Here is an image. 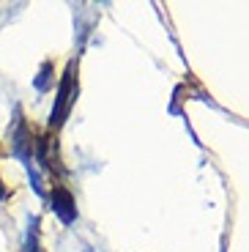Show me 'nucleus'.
<instances>
[{
    "mask_svg": "<svg viewBox=\"0 0 249 252\" xmlns=\"http://www.w3.org/2000/svg\"><path fill=\"white\" fill-rule=\"evenodd\" d=\"M69 206H71V197L66 195V192H55V208L63 214V220H71V211H69Z\"/></svg>",
    "mask_w": 249,
    "mask_h": 252,
    "instance_id": "1",
    "label": "nucleus"
}]
</instances>
